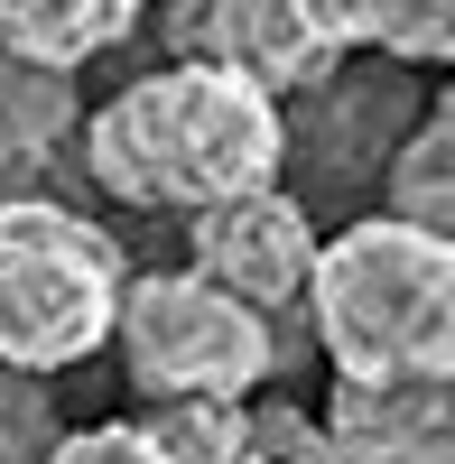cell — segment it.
Instances as JSON below:
<instances>
[{"label":"cell","mask_w":455,"mask_h":464,"mask_svg":"<svg viewBox=\"0 0 455 464\" xmlns=\"http://www.w3.org/2000/svg\"><path fill=\"white\" fill-rule=\"evenodd\" d=\"M111 343L140 381V400H251L279 372V325L251 316L196 269H140L121 279Z\"/></svg>","instance_id":"cell-4"},{"label":"cell","mask_w":455,"mask_h":464,"mask_svg":"<svg viewBox=\"0 0 455 464\" xmlns=\"http://www.w3.org/2000/svg\"><path fill=\"white\" fill-rule=\"evenodd\" d=\"M419 65H391V56H334V74H316L307 93H297V111H279V168L307 177L316 205H353L363 186H382L400 130L419 121ZM297 196V205H307Z\"/></svg>","instance_id":"cell-5"},{"label":"cell","mask_w":455,"mask_h":464,"mask_svg":"<svg viewBox=\"0 0 455 464\" xmlns=\"http://www.w3.org/2000/svg\"><path fill=\"white\" fill-rule=\"evenodd\" d=\"M74 121H84V102H74V74L28 65V56L0 47V205L47 186V168L74 149Z\"/></svg>","instance_id":"cell-9"},{"label":"cell","mask_w":455,"mask_h":464,"mask_svg":"<svg viewBox=\"0 0 455 464\" xmlns=\"http://www.w3.org/2000/svg\"><path fill=\"white\" fill-rule=\"evenodd\" d=\"M316 437L334 446V464H455V372L334 381Z\"/></svg>","instance_id":"cell-8"},{"label":"cell","mask_w":455,"mask_h":464,"mask_svg":"<svg viewBox=\"0 0 455 464\" xmlns=\"http://www.w3.org/2000/svg\"><path fill=\"white\" fill-rule=\"evenodd\" d=\"M121 242L56 196L0 205V372H74L111 343Z\"/></svg>","instance_id":"cell-3"},{"label":"cell","mask_w":455,"mask_h":464,"mask_svg":"<svg viewBox=\"0 0 455 464\" xmlns=\"http://www.w3.org/2000/svg\"><path fill=\"white\" fill-rule=\"evenodd\" d=\"M47 464H168V455L140 437V418H93V428H65Z\"/></svg>","instance_id":"cell-15"},{"label":"cell","mask_w":455,"mask_h":464,"mask_svg":"<svg viewBox=\"0 0 455 464\" xmlns=\"http://www.w3.org/2000/svg\"><path fill=\"white\" fill-rule=\"evenodd\" d=\"M334 56H391V65H446L455 56V0H297Z\"/></svg>","instance_id":"cell-10"},{"label":"cell","mask_w":455,"mask_h":464,"mask_svg":"<svg viewBox=\"0 0 455 464\" xmlns=\"http://www.w3.org/2000/svg\"><path fill=\"white\" fill-rule=\"evenodd\" d=\"M140 437L168 464H251V409L242 400H149Z\"/></svg>","instance_id":"cell-13"},{"label":"cell","mask_w":455,"mask_h":464,"mask_svg":"<svg viewBox=\"0 0 455 464\" xmlns=\"http://www.w3.org/2000/svg\"><path fill=\"white\" fill-rule=\"evenodd\" d=\"M307 260H316V214L288 186H251V196L186 214V269L214 279L223 297H242L251 316H297Z\"/></svg>","instance_id":"cell-6"},{"label":"cell","mask_w":455,"mask_h":464,"mask_svg":"<svg viewBox=\"0 0 455 464\" xmlns=\"http://www.w3.org/2000/svg\"><path fill=\"white\" fill-rule=\"evenodd\" d=\"M168 56L251 74L260 93H307L334 74V47L297 19V0H168Z\"/></svg>","instance_id":"cell-7"},{"label":"cell","mask_w":455,"mask_h":464,"mask_svg":"<svg viewBox=\"0 0 455 464\" xmlns=\"http://www.w3.org/2000/svg\"><path fill=\"white\" fill-rule=\"evenodd\" d=\"M149 0H0V47L28 56V65H93L102 47H121V37L140 28Z\"/></svg>","instance_id":"cell-11"},{"label":"cell","mask_w":455,"mask_h":464,"mask_svg":"<svg viewBox=\"0 0 455 464\" xmlns=\"http://www.w3.org/2000/svg\"><path fill=\"white\" fill-rule=\"evenodd\" d=\"M297 316L334 381L455 372V242L400 214H353L344 232H316Z\"/></svg>","instance_id":"cell-2"},{"label":"cell","mask_w":455,"mask_h":464,"mask_svg":"<svg viewBox=\"0 0 455 464\" xmlns=\"http://www.w3.org/2000/svg\"><path fill=\"white\" fill-rule=\"evenodd\" d=\"M270 464H334V446L316 437V446H297V455H270Z\"/></svg>","instance_id":"cell-16"},{"label":"cell","mask_w":455,"mask_h":464,"mask_svg":"<svg viewBox=\"0 0 455 464\" xmlns=\"http://www.w3.org/2000/svg\"><path fill=\"white\" fill-rule=\"evenodd\" d=\"M56 391L47 372H0V464H47L56 446Z\"/></svg>","instance_id":"cell-14"},{"label":"cell","mask_w":455,"mask_h":464,"mask_svg":"<svg viewBox=\"0 0 455 464\" xmlns=\"http://www.w3.org/2000/svg\"><path fill=\"white\" fill-rule=\"evenodd\" d=\"M74 140L102 196L149 214H196L251 186H279V93L196 56H168L159 74L121 84L93 121H74Z\"/></svg>","instance_id":"cell-1"},{"label":"cell","mask_w":455,"mask_h":464,"mask_svg":"<svg viewBox=\"0 0 455 464\" xmlns=\"http://www.w3.org/2000/svg\"><path fill=\"white\" fill-rule=\"evenodd\" d=\"M382 214H400V223L446 232V242H455V102L446 93H428L419 121L400 130L391 168H382Z\"/></svg>","instance_id":"cell-12"}]
</instances>
